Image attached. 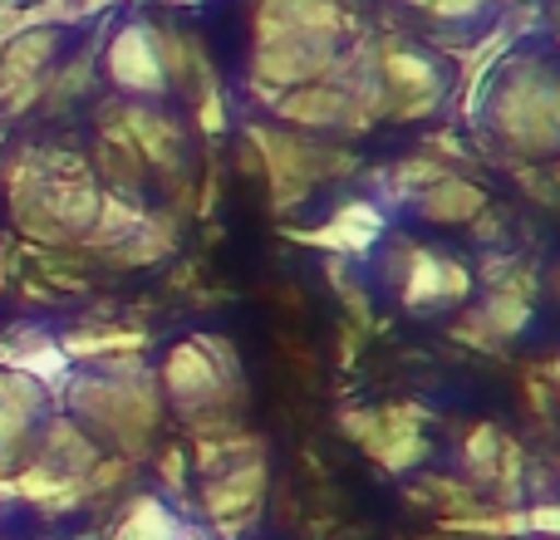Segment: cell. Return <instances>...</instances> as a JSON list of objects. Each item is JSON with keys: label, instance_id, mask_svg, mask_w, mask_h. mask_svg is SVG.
Here are the masks:
<instances>
[{"label": "cell", "instance_id": "1", "mask_svg": "<svg viewBox=\"0 0 560 540\" xmlns=\"http://www.w3.org/2000/svg\"><path fill=\"white\" fill-rule=\"evenodd\" d=\"M59 403L98 447H108L124 462H143L163 427V388L143 354L98 359L84 374H69Z\"/></svg>", "mask_w": 560, "mask_h": 540}, {"label": "cell", "instance_id": "2", "mask_svg": "<svg viewBox=\"0 0 560 540\" xmlns=\"http://www.w3.org/2000/svg\"><path fill=\"white\" fill-rule=\"evenodd\" d=\"M10 222L39 246H84L104 207V187L84 157L59 148H25L5 167Z\"/></svg>", "mask_w": 560, "mask_h": 540}, {"label": "cell", "instance_id": "3", "mask_svg": "<svg viewBox=\"0 0 560 540\" xmlns=\"http://www.w3.org/2000/svg\"><path fill=\"white\" fill-rule=\"evenodd\" d=\"M158 388H163V403L183 418V427L192 437L242 427L246 384L226 339H183V344H173L163 359V374H158Z\"/></svg>", "mask_w": 560, "mask_h": 540}, {"label": "cell", "instance_id": "4", "mask_svg": "<svg viewBox=\"0 0 560 540\" xmlns=\"http://www.w3.org/2000/svg\"><path fill=\"white\" fill-rule=\"evenodd\" d=\"M492 128L516 157L560 153V69L546 59H516L492 89Z\"/></svg>", "mask_w": 560, "mask_h": 540}, {"label": "cell", "instance_id": "5", "mask_svg": "<svg viewBox=\"0 0 560 540\" xmlns=\"http://www.w3.org/2000/svg\"><path fill=\"white\" fill-rule=\"evenodd\" d=\"M266 492H271V467H266V457L256 453V457H242V462L222 467V472L202 477V486H197V506H202V516L226 540H236L256 516H261Z\"/></svg>", "mask_w": 560, "mask_h": 540}, {"label": "cell", "instance_id": "6", "mask_svg": "<svg viewBox=\"0 0 560 540\" xmlns=\"http://www.w3.org/2000/svg\"><path fill=\"white\" fill-rule=\"evenodd\" d=\"M418 408H378V413H345V437H354L384 472H413L428 457Z\"/></svg>", "mask_w": 560, "mask_h": 540}, {"label": "cell", "instance_id": "7", "mask_svg": "<svg viewBox=\"0 0 560 540\" xmlns=\"http://www.w3.org/2000/svg\"><path fill=\"white\" fill-rule=\"evenodd\" d=\"M55 413V394L35 378L0 368V477H10L35 447L39 423Z\"/></svg>", "mask_w": 560, "mask_h": 540}, {"label": "cell", "instance_id": "8", "mask_svg": "<svg viewBox=\"0 0 560 540\" xmlns=\"http://www.w3.org/2000/svg\"><path fill=\"white\" fill-rule=\"evenodd\" d=\"M472 275L463 261L428 246H404V280H398V300L408 309H443V305H463Z\"/></svg>", "mask_w": 560, "mask_h": 540}, {"label": "cell", "instance_id": "9", "mask_svg": "<svg viewBox=\"0 0 560 540\" xmlns=\"http://www.w3.org/2000/svg\"><path fill=\"white\" fill-rule=\"evenodd\" d=\"M0 368H15V374L45 384L49 394H55V403H59V388H65V378H69L65 349H59V339L45 334V329H10V334L0 339Z\"/></svg>", "mask_w": 560, "mask_h": 540}, {"label": "cell", "instance_id": "10", "mask_svg": "<svg viewBox=\"0 0 560 540\" xmlns=\"http://www.w3.org/2000/svg\"><path fill=\"white\" fill-rule=\"evenodd\" d=\"M526 325H532V295L512 285V290H492V295L457 325V334L472 339V344H482V349H492V344L516 339Z\"/></svg>", "mask_w": 560, "mask_h": 540}, {"label": "cell", "instance_id": "11", "mask_svg": "<svg viewBox=\"0 0 560 540\" xmlns=\"http://www.w3.org/2000/svg\"><path fill=\"white\" fill-rule=\"evenodd\" d=\"M163 69L167 64L148 30H124V35L114 39V49H108V74H114V84L133 89V94H158V89L167 84Z\"/></svg>", "mask_w": 560, "mask_h": 540}, {"label": "cell", "instance_id": "12", "mask_svg": "<svg viewBox=\"0 0 560 540\" xmlns=\"http://www.w3.org/2000/svg\"><path fill=\"white\" fill-rule=\"evenodd\" d=\"M192 531L183 526V516L167 506L163 492H138L124 502L118 521L108 526L104 540H187Z\"/></svg>", "mask_w": 560, "mask_h": 540}, {"label": "cell", "instance_id": "13", "mask_svg": "<svg viewBox=\"0 0 560 540\" xmlns=\"http://www.w3.org/2000/svg\"><path fill=\"white\" fill-rule=\"evenodd\" d=\"M482 207H487L482 187L463 183V177H433V183L418 192L413 212L423 216V222H433V226H463V222H472Z\"/></svg>", "mask_w": 560, "mask_h": 540}, {"label": "cell", "instance_id": "14", "mask_svg": "<svg viewBox=\"0 0 560 540\" xmlns=\"http://www.w3.org/2000/svg\"><path fill=\"white\" fill-rule=\"evenodd\" d=\"M378 226H384V216H378L374 207L349 202V207H339V212L329 216V226H325L319 242L339 246V251H369V246L378 242Z\"/></svg>", "mask_w": 560, "mask_h": 540}, {"label": "cell", "instance_id": "15", "mask_svg": "<svg viewBox=\"0 0 560 540\" xmlns=\"http://www.w3.org/2000/svg\"><path fill=\"white\" fill-rule=\"evenodd\" d=\"M502 447L506 443L497 437V427L477 423L472 437H467V447H463V467H467L463 482H472L477 492H492V477H497V462H502Z\"/></svg>", "mask_w": 560, "mask_h": 540}, {"label": "cell", "instance_id": "16", "mask_svg": "<svg viewBox=\"0 0 560 540\" xmlns=\"http://www.w3.org/2000/svg\"><path fill=\"white\" fill-rule=\"evenodd\" d=\"M522 512H526V536H536V540L556 536V540H560V502H541V506H522Z\"/></svg>", "mask_w": 560, "mask_h": 540}, {"label": "cell", "instance_id": "17", "mask_svg": "<svg viewBox=\"0 0 560 540\" xmlns=\"http://www.w3.org/2000/svg\"><path fill=\"white\" fill-rule=\"evenodd\" d=\"M546 374H551V378H556V384H560V359H556V364H551V368H546Z\"/></svg>", "mask_w": 560, "mask_h": 540}, {"label": "cell", "instance_id": "18", "mask_svg": "<svg viewBox=\"0 0 560 540\" xmlns=\"http://www.w3.org/2000/svg\"><path fill=\"white\" fill-rule=\"evenodd\" d=\"M556 295H560V270H556Z\"/></svg>", "mask_w": 560, "mask_h": 540}, {"label": "cell", "instance_id": "19", "mask_svg": "<svg viewBox=\"0 0 560 540\" xmlns=\"http://www.w3.org/2000/svg\"><path fill=\"white\" fill-rule=\"evenodd\" d=\"M546 540H556V536H546Z\"/></svg>", "mask_w": 560, "mask_h": 540}, {"label": "cell", "instance_id": "20", "mask_svg": "<svg viewBox=\"0 0 560 540\" xmlns=\"http://www.w3.org/2000/svg\"><path fill=\"white\" fill-rule=\"evenodd\" d=\"M187 540H197V536H187Z\"/></svg>", "mask_w": 560, "mask_h": 540}, {"label": "cell", "instance_id": "21", "mask_svg": "<svg viewBox=\"0 0 560 540\" xmlns=\"http://www.w3.org/2000/svg\"><path fill=\"white\" fill-rule=\"evenodd\" d=\"M0 540H5V536H0Z\"/></svg>", "mask_w": 560, "mask_h": 540}]
</instances>
